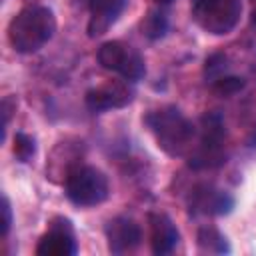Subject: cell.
I'll list each match as a JSON object with an SVG mask.
<instances>
[{
    "label": "cell",
    "instance_id": "cell-23",
    "mask_svg": "<svg viewBox=\"0 0 256 256\" xmlns=\"http://www.w3.org/2000/svg\"><path fill=\"white\" fill-rule=\"evenodd\" d=\"M252 22H254V24H256V10H254V12H252Z\"/></svg>",
    "mask_w": 256,
    "mask_h": 256
},
{
    "label": "cell",
    "instance_id": "cell-7",
    "mask_svg": "<svg viewBox=\"0 0 256 256\" xmlns=\"http://www.w3.org/2000/svg\"><path fill=\"white\" fill-rule=\"evenodd\" d=\"M78 252L76 236L70 220L54 218L50 222V230L40 238L36 246L38 256H74Z\"/></svg>",
    "mask_w": 256,
    "mask_h": 256
},
{
    "label": "cell",
    "instance_id": "cell-16",
    "mask_svg": "<svg viewBox=\"0 0 256 256\" xmlns=\"http://www.w3.org/2000/svg\"><path fill=\"white\" fill-rule=\"evenodd\" d=\"M12 152L16 156L18 162H30L36 154V142L32 136L24 134V132H16L14 140H12Z\"/></svg>",
    "mask_w": 256,
    "mask_h": 256
},
{
    "label": "cell",
    "instance_id": "cell-18",
    "mask_svg": "<svg viewBox=\"0 0 256 256\" xmlns=\"http://www.w3.org/2000/svg\"><path fill=\"white\" fill-rule=\"evenodd\" d=\"M228 62V58L224 56V54H212V56H208L206 58V66H204V72H206V76L208 78H212V82L216 80V78H220V76H224L222 72L226 70V64Z\"/></svg>",
    "mask_w": 256,
    "mask_h": 256
},
{
    "label": "cell",
    "instance_id": "cell-8",
    "mask_svg": "<svg viewBox=\"0 0 256 256\" xmlns=\"http://www.w3.org/2000/svg\"><path fill=\"white\" fill-rule=\"evenodd\" d=\"M134 98V88L130 86L128 80H112L106 86L90 88L84 96L86 106L92 112H104L110 108H124L132 102Z\"/></svg>",
    "mask_w": 256,
    "mask_h": 256
},
{
    "label": "cell",
    "instance_id": "cell-21",
    "mask_svg": "<svg viewBox=\"0 0 256 256\" xmlns=\"http://www.w3.org/2000/svg\"><path fill=\"white\" fill-rule=\"evenodd\" d=\"M248 144H250V146H256V130L252 132V136H250V140H248Z\"/></svg>",
    "mask_w": 256,
    "mask_h": 256
},
{
    "label": "cell",
    "instance_id": "cell-17",
    "mask_svg": "<svg viewBox=\"0 0 256 256\" xmlns=\"http://www.w3.org/2000/svg\"><path fill=\"white\" fill-rule=\"evenodd\" d=\"M244 78L240 76H220L212 82V92L222 96V98H230L234 94H238L244 88Z\"/></svg>",
    "mask_w": 256,
    "mask_h": 256
},
{
    "label": "cell",
    "instance_id": "cell-1",
    "mask_svg": "<svg viewBox=\"0 0 256 256\" xmlns=\"http://www.w3.org/2000/svg\"><path fill=\"white\" fill-rule=\"evenodd\" d=\"M56 32L54 12L46 6H28L8 24V42L20 54L40 50Z\"/></svg>",
    "mask_w": 256,
    "mask_h": 256
},
{
    "label": "cell",
    "instance_id": "cell-14",
    "mask_svg": "<svg viewBox=\"0 0 256 256\" xmlns=\"http://www.w3.org/2000/svg\"><path fill=\"white\" fill-rule=\"evenodd\" d=\"M198 246L202 252H212V254H224V252H230V246L224 238V234L212 226H204L198 230Z\"/></svg>",
    "mask_w": 256,
    "mask_h": 256
},
{
    "label": "cell",
    "instance_id": "cell-4",
    "mask_svg": "<svg viewBox=\"0 0 256 256\" xmlns=\"http://www.w3.org/2000/svg\"><path fill=\"white\" fill-rule=\"evenodd\" d=\"M242 14L240 0H196L192 8L194 22L208 34L222 36L236 28Z\"/></svg>",
    "mask_w": 256,
    "mask_h": 256
},
{
    "label": "cell",
    "instance_id": "cell-15",
    "mask_svg": "<svg viewBox=\"0 0 256 256\" xmlns=\"http://www.w3.org/2000/svg\"><path fill=\"white\" fill-rule=\"evenodd\" d=\"M140 30L150 40H160L168 32V18L158 10H148L140 22Z\"/></svg>",
    "mask_w": 256,
    "mask_h": 256
},
{
    "label": "cell",
    "instance_id": "cell-6",
    "mask_svg": "<svg viewBox=\"0 0 256 256\" xmlns=\"http://www.w3.org/2000/svg\"><path fill=\"white\" fill-rule=\"evenodd\" d=\"M82 158H84V142L82 140H76V138L62 140V142H58L54 146V150L48 156L46 176L52 182L64 184L66 178L78 166H82Z\"/></svg>",
    "mask_w": 256,
    "mask_h": 256
},
{
    "label": "cell",
    "instance_id": "cell-2",
    "mask_svg": "<svg viewBox=\"0 0 256 256\" xmlns=\"http://www.w3.org/2000/svg\"><path fill=\"white\" fill-rule=\"evenodd\" d=\"M146 124L156 136L158 146L168 156H184L190 150L194 138V126L188 122L178 108L166 106L146 116Z\"/></svg>",
    "mask_w": 256,
    "mask_h": 256
},
{
    "label": "cell",
    "instance_id": "cell-22",
    "mask_svg": "<svg viewBox=\"0 0 256 256\" xmlns=\"http://www.w3.org/2000/svg\"><path fill=\"white\" fill-rule=\"evenodd\" d=\"M154 2H158V4H170V2H174V0H154Z\"/></svg>",
    "mask_w": 256,
    "mask_h": 256
},
{
    "label": "cell",
    "instance_id": "cell-12",
    "mask_svg": "<svg viewBox=\"0 0 256 256\" xmlns=\"http://www.w3.org/2000/svg\"><path fill=\"white\" fill-rule=\"evenodd\" d=\"M128 0H90V22H88V36L96 38L102 36L122 14Z\"/></svg>",
    "mask_w": 256,
    "mask_h": 256
},
{
    "label": "cell",
    "instance_id": "cell-13",
    "mask_svg": "<svg viewBox=\"0 0 256 256\" xmlns=\"http://www.w3.org/2000/svg\"><path fill=\"white\" fill-rule=\"evenodd\" d=\"M224 162H226V152L222 150V142H212V140H202L200 148L188 160L190 168H196V170L218 168Z\"/></svg>",
    "mask_w": 256,
    "mask_h": 256
},
{
    "label": "cell",
    "instance_id": "cell-11",
    "mask_svg": "<svg viewBox=\"0 0 256 256\" xmlns=\"http://www.w3.org/2000/svg\"><path fill=\"white\" fill-rule=\"evenodd\" d=\"M150 224V246L154 254H168L178 244V230L168 214L164 212H152L148 216Z\"/></svg>",
    "mask_w": 256,
    "mask_h": 256
},
{
    "label": "cell",
    "instance_id": "cell-10",
    "mask_svg": "<svg viewBox=\"0 0 256 256\" xmlns=\"http://www.w3.org/2000/svg\"><path fill=\"white\" fill-rule=\"evenodd\" d=\"M234 208V198L228 192L216 190L212 186H196L190 196V210L200 212V214H228Z\"/></svg>",
    "mask_w": 256,
    "mask_h": 256
},
{
    "label": "cell",
    "instance_id": "cell-19",
    "mask_svg": "<svg viewBox=\"0 0 256 256\" xmlns=\"http://www.w3.org/2000/svg\"><path fill=\"white\" fill-rule=\"evenodd\" d=\"M12 226V208H10V200L6 196H2V236H6L10 232Z\"/></svg>",
    "mask_w": 256,
    "mask_h": 256
},
{
    "label": "cell",
    "instance_id": "cell-20",
    "mask_svg": "<svg viewBox=\"0 0 256 256\" xmlns=\"http://www.w3.org/2000/svg\"><path fill=\"white\" fill-rule=\"evenodd\" d=\"M14 110H16V98L6 96V98L2 100V118H4V130H6L8 120H10V116H12V112H14Z\"/></svg>",
    "mask_w": 256,
    "mask_h": 256
},
{
    "label": "cell",
    "instance_id": "cell-9",
    "mask_svg": "<svg viewBox=\"0 0 256 256\" xmlns=\"http://www.w3.org/2000/svg\"><path fill=\"white\" fill-rule=\"evenodd\" d=\"M106 240H108V248L112 254H124V252H130L134 250L140 240H142V230L140 226L128 218V216H116L112 218L106 228Z\"/></svg>",
    "mask_w": 256,
    "mask_h": 256
},
{
    "label": "cell",
    "instance_id": "cell-5",
    "mask_svg": "<svg viewBox=\"0 0 256 256\" xmlns=\"http://www.w3.org/2000/svg\"><path fill=\"white\" fill-rule=\"evenodd\" d=\"M96 60L102 68L118 72L128 82H136L146 74L144 58L130 46L122 44L120 40L104 42L96 52Z\"/></svg>",
    "mask_w": 256,
    "mask_h": 256
},
{
    "label": "cell",
    "instance_id": "cell-3",
    "mask_svg": "<svg viewBox=\"0 0 256 256\" xmlns=\"http://www.w3.org/2000/svg\"><path fill=\"white\" fill-rule=\"evenodd\" d=\"M64 192L72 204L88 208V206L102 204L110 194V186L102 170L82 164L66 178Z\"/></svg>",
    "mask_w": 256,
    "mask_h": 256
}]
</instances>
